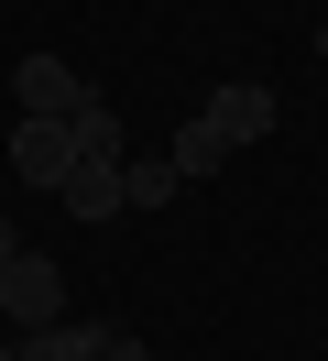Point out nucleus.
<instances>
[{"instance_id": "ddd939ff", "label": "nucleus", "mask_w": 328, "mask_h": 361, "mask_svg": "<svg viewBox=\"0 0 328 361\" xmlns=\"http://www.w3.org/2000/svg\"><path fill=\"white\" fill-rule=\"evenodd\" d=\"M0 361H22V350H11V339H0Z\"/></svg>"}, {"instance_id": "9b49d317", "label": "nucleus", "mask_w": 328, "mask_h": 361, "mask_svg": "<svg viewBox=\"0 0 328 361\" xmlns=\"http://www.w3.org/2000/svg\"><path fill=\"white\" fill-rule=\"evenodd\" d=\"M11 252H22V230H11V219H0V263H11Z\"/></svg>"}, {"instance_id": "20e7f679", "label": "nucleus", "mask_w": 328, "mask_h": 361, "mask_svg": "<svg viewBox=\"0 0 328 361\" xmlns=\"http://www.w3.org/2000/svg\"><path fill=\"white\" fill-rule=\"evenodd\" d=\"M197 121H208V132L241 154V142H262V132H274V88H208V110H197Z\"/></svg>"}, {"instance_id": "f03ea898", "label": "nucleus", "mask_w": 328, "mask_h": 361, "mask_svg": "<svg viewBox=\"0 0 328 361\" xmlns=\"http://www.w3.org/2000/svg\"><path fill=\"white\" fill-rule=\"evenodd\" d=\"M11 99H22V121H77L87 110V77L66 66V55H22V66H11Z\"/></svg>"}, {"instance_id": "423d86ee", "label": "nucleus", "mask_w": 328, "mask_h": 361, "mask_svg": "<svg viewBox=\"0 0 328 361\" xmlns=\"http://www.w3.org/2000/svg\"><path fill=\"white\" fill-rule=\"evenodd\" d=\"M164 164H175V186H197V176H219V164H230V142H219L208 121H175V142H164Z\"/></svg>"}, {"instance_id": "7ed1b4c3", "label": "nucleus", "mask_w": 328, "mask_h": 361, "mask_svg": "<svg viewBox=\"0 0 328 361\" xmlns=\"http://www.w3.org/2000/svg\"><path fill=\"white\" fill-rule=\"evenodd\" d=\"M11 176L66 197V176H77V132H66V121H22V132H11Z\"/></svg>"}, {"instance_id": "f257e3e1", "label": "nucleus", "mask_w": 328, "mask_h": 361, "mask_svg": "<svg viewBox=\"0 0 328 361\" xmlns=\"http://www.w3.org/2000/svg\"><path fill=\"white\" fill-rule=\"evenodd\" d=\"M0 317H11V339L55 329V317H66V274L44 263V252H11V263H0Z\"/></svg>"}, {"instance_id": "1a4fd4ad", "label": "nucleus", "mask_w": 328, "mask_h": 361, "mask_svg": "<svg viewBox=\"0 0 328 361\" xmlns=\"http://www.w3.org/2000/svg\"><path fill=\"white\" fill-rule=\"evenodd\" d=\"M121 197H131V208H175L186 186H175V164H164V154H131V164H121Z\"/></svg>"}, {"instance_id": "0eeeda50", "label": "nucleus", "mask_w": 328, "mask_h": 361, "mask_svg": "<svg viewBox=\"0 0 328 361\" xmlns=\"http://www.w3.org/2000/svg\"><path fill=\"white\" fill-rule=\"evenodd\" d=\"M66 132H77V164H131V142H121V110H109V99H87V110L66 121Z\"/></svg>"}, {"instance_id": "39448f33", "label": "nucleus", "mask_w": 328, "mask_h": 361, "mask_svg": "<svg viewBox=\"0 0 328 361\" xmlns=\"http://www.w3.org/2000/svg\"><path fill=\"white\" fill-rule=\"evenodd\" d=\"M109 339H121V329H109V317H55V329H33V339H11V350H22V361H99Z\"/></svg>"}, {"instance_id": "f8f14e48", "label": "nucleus", "mask_w": 328, "mask_h": 361, "mask_svg": "<svg viewBox=\"0 0 328 361\" xmlns=\"http://www.w3.org/2000/svg\"><path fill=\"white\" fill-rule=\"evenodd\" d=\"M317 66H328V23H317Z\"/></svg>"}, {"instance_id": "9d476101", "label": "nucleus", "mask_w": 328, "mask_h": 361, "mask_svg": "<svg viewBox=\"0 0 328 361\" xmlns=\"http://www.w3.org/2000/svg\"><path fill=\"white\" fill-rule=\"evenodd\" d=\"M99 361H142V339H131V329H121V339H109V350H99Z\"/></svg>"}, {"instance_id": "6e6552de", "label": "nucleus", "mask_w": 328, "mask_h": 361, "mask_svg": "<svg viewBox=\"0 0 328 361\" xmlns=\"http://www.w3.org/2000/svg\"><path fill=\"white\" fill-rule=\"evenodd\" d=\"M66 208H77V219H121V164H77V176H66Z\"/></svg>"}]
</instances>
